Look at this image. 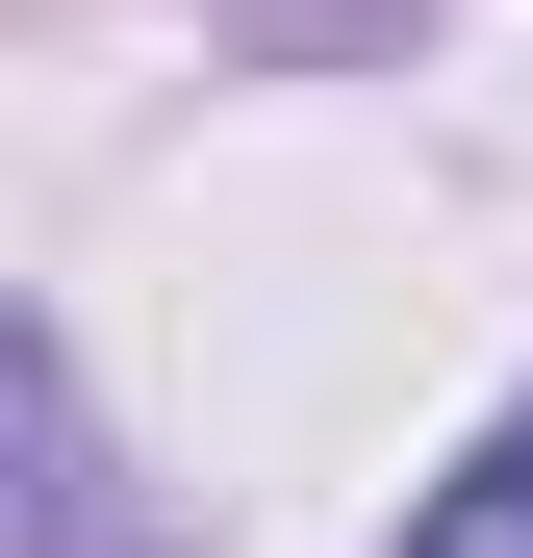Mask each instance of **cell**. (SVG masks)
<instances>
[{
    "label": "cell",
    "mask_w": 533,
    "mask_h": 558,
    "mask_svg": "<svg viewBox=\"0 0 533 558\" xmlns=\"http://www.w3.org/2000/svg\"><path fill=\"white\" fill-rule=\"evenodd\" d=\"M407 558H533V407L458 457V483H432V533H407Z\"/></svg>",
    "instance_id": "obj_1"
}]
</instances>
